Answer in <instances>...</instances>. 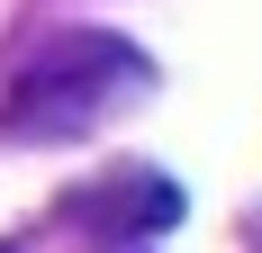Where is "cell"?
Masks as SVG:
<instances>
[{
	"label": "cell",
	"mask_w": 262,
	"mask_h": 253,
	"mask_svg": "<svg viewBox=\"0 0 262 253\" xmlns=\"http://www.w3.org/2000/svg\"><path fill=\"white\" fill-rule=\"evenodd\" d=\"M154 91V64L127 46V36H100V27H73L18 64L9 100H0V126L27 136V145H73L91 126H108L127 100Z\"/></svg>",
	"instance_id": "6da1fadb"
},
{
	"label": "cell",
	"mask_w": 262,
	"mask_h": 253,
	"mask_svg": "<svg viewBox=\"0 0 262 253\" xmlns=\"http://www.w3.org/2000/svg\"><path fill=\"white\" fill-rule=\"evenodd\" d=\"M73 226H91V235H163V226H181V181L127 163V172L73 190Z\"/></svg>",
	"instance_id": "7a4b0ae2"
}]
</instances>
